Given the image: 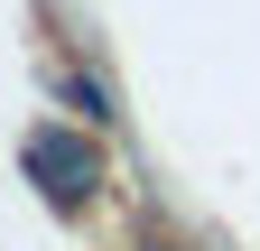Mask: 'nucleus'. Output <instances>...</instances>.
Listing matches in <instances>:
<instances>
[{
	"label": "nucleus",
	"mask_w": 260,
	"mask_h": 251,
	"mask_svg": "<svg viewBox=\"0 0 260 251\" xmlns=\"http://www.w3.org/2000/svg\"><path fill=\"white\" fill-rule=\"evenodd\" d=\"M84 131H93V121H84ZM84 131H75V121H38V131L19 140V168L38 177V196H47V205H65V214L103 186V149H93Z\"/></svg>",
	"instance_id": "nucleus-1"
},
{
	"label": "nucleus",
	"mask_w": 260,
	"mask_h": 251,
	"mask_svg": "<svg viewBox=\"0 0 260 251\" xmlns=\"http://www.w3.org/2000/svg\"><path fill=\"white\" fill-rule=\"evenodd\" d=\"M56 93H65V112H84V121H93V131H103V121H121V112H112V93H103V75H84V66H65Z\"/></svg>",
	"instance_id": "nucleus-2"
}]
</instances>
